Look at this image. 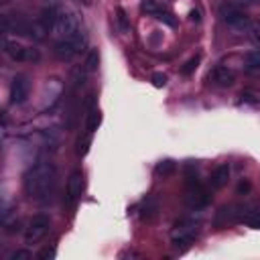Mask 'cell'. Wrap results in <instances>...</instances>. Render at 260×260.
I'll return each mask as SVG.
<instances>
[{"label": "cell", "instance_id": "obj_1", "mask_svg": "<svg viewBox=\"0 0 260 260\" xmlns=\"http://www.w3.org/2000/svg\"><path fill=\"white\" fill-rule=\"evenodd\" d=\"M23 187L25 193L35 199V201H51L55 189H57V169L49 161H39L33 167H29V171L23 177Z\"/></svg>", "mask_w": 260, "mask_h": 260}, {"label": "cell", "instance_id": "obj_2", "mask_svg": "<svg viewBox=\"0 0 260 260\" xmlns=\"http://www.w3.org/2000/svg\"><path fill=\"white\" fill-rule=\"evenodd\" d=\"M86 43H87L86 35H84L82 31H78L76 35L67 37V39H59L57 43H55L53 53L57 55L61 61H69V59H73V57H78V55L86 49Z\"/></svg>", "mask_w": 260, "mask_h": 260}, {"label": "cell", "instance_id": "obj_3", "mask_svg": "<svg viewBox=\"0 0 260 260\" xmlns=\"http://www.w3.org/2000/svg\"><path fill=\"white\" fill-rule=\"evenodd\" d=\"M199 232V221L195 217H181L175 221L171 232V242L175 246H187L193 242V238Z\"/></svg>", "mask_w": 260, "mask_h": 260}, {"label": "cell", "instance_id": "obj_4", "mask_svg": "<svg viewBox=\"0 0 260 260\" xmlns=\"http://www.w3.org/2000/svg\"><path fill=\"white\" fill-rule=\"evenodd\" d=\"M185 203H187V208H191V210H201L210 203V195L197 181V173L187 175V195H185Z\"/></svg>", "mask_w": 260, "mask_h": 260}, {"label": "cell", "instance_id": "obj_5", "mask_svg": "<svg viewBox=\"0 0 260 260\" xmlns=\"http://www.w3.org/2000/svg\"><path fill=\"white\" fill-rule=\"evenodd\" d=\"M51 228V217L45 214H37L33 216V219L29 221V228L25 232V242L27 244H37L39 240L45 238V234Z\"/></svg>", "mask_w": 260, "mask_h": 260}, {"label": "cell", "instance_id": "obj_6", "mask_svg": "<svg viewBox=\"0 0 260 260\" xmlns=\"http://www.w3.org/2000/svg\"><path fill=\"white\" fill-rule=\"evenodd\" d=\"M51 31L55 37H59V39H67V37L76 35L80 31V21L73 12H59L57 21H55Z\"/></svg>", "mask_w": 260, "mask_h": 260}, {"label": "cell", "instance_id": "obj_7", "mask_svg": "<svg viewBox=\"0 0 260 260\" xmlns=\"http://www.w3.org/2000/svg\"><path fill=\"white\" fill-rule=\"evenodd\" d=\"M219 14L224 18V23H228L234 29H244L248 27V14L240 8L238 4H224L219 8Z\"/></svg>", "mask_w": 260, "mask_h": 260}, {"label": "cell", "instance_id": "obj_8", "mask_svg": "<svg viewBox=\"0 0 260 260\" xmlns=\"http://www.w3.org/2000/svg\"><path fill=\"white\" fill-rule=\"evenodd\" d=\"M84 191V173L82 171H73L67 179V187H65V203L69 208H73L82 197Z\"/></svg>", "mask_w": 260, "mask_h": 260}, {"label": "cell", "instance_id": "obj_9", "mask_svg": "<svg viewBox=\"0 0 260 260\" xmlns=\"http://www.w3.org/2000/svg\"><path fill=\"white\" fill-rule=\"evenodd\" d=\"M31 94V82L27 80V76H16L10 84V104L12 106H21L29 100Z\"/></svg>", "mask_w": 260, "mask_h": 260}, {"label": "cell", "instance_id": "obj_10", "mask_svg": "<svg viewBox=\"0 0 260 260\" xmlns=\"http://www.w3.org/2000/svg\"><path fill=\"white\" fill-rule=\"evenodd\" d=\"M2 25H4V31L6 33H14V35H23V37H31L33 33V25L31 21H27V18L23 16H4L2 18Z\"/></svg>", "mask_w": 260, "mask_h": 260}, {"label": "cell", "instance_id": "obj_11", "mask_svg": "<svg viewBox=\"0 0 260 260\" xmlns=\"http://www.w3.org/2000/svg\"><path fill=\"white\" fill-rule=\"evenodd\" d=\"M210 80H212V84L217 86V87H232L234 82H236V73H234L232 69L224 67V65H219V67H216V69L210 73Z\"/></svg>", "mask_w": 260, "mask_h": 260}, {"label": "cell", "instance_id": "obj_12", "mask_svg": "<svg viewBox=\"0 0 260 260\" xmlns=\"http://www.w3.org/2000/svg\"><path fill=\"white\" fill-rule=\"evenodd\" d=\"M238 219L254 230H260V206H238Z\"/></svg>", "mask_w": 260, "mask_h": 260}, {"label": "cell", "instance_id": "obj_13", "mask_svg": "<svg viewBox=\"0 0 260 260\" xmlns=\"http://www.w3.org/2000/svg\"><path fill=\"white\" fill-rule=\"evenodd\" d=\"M228 181H230V165H219V167H216V171L210 177V187L221 189L228 185Z\"/></svg>", "mask_w": 260, "mask_h": 260}, {"label": "cell", "instance_id": "obj_14", "mask_svg": "<svg viewBox=\"0 0 260 260\" xmlns=\"http://www.w3.org/2000/svg\"><path fill=\"white\" fill-rule=\"evenodd\" d=\"M244 69L250 76H260V49H252L244 55Z\"/></svg>", "mask_w": 260, "mask_h": 260}, {"label": "cell", "instance_id": "obj_15", "mask_svg": "<svg viewBox=\"0 0 260 260\" xmlns=\"http://www.w3.org/2000/svg\"><path fill=\"white\" fill-rule=\"evenodd\" d=\"M4 51L12 61H27V47H23L21 43H12V41H4Z\"/></svg>", "mask_w": 260, "mask_h": 260}, {"label": "cell", "instance_id": "obj_16", "mask_svg": "<svg viewBox=\"0 0 260 260\" xmlns=\"http://www.w3.org/2000/svg\"><path fill=\"white\" fill-rule=\"evenodd\" d=\"M175 171H177V165H175V161H171V159H165V161L157 163V167H155V175H157V177H163V179L171 177Z\"/></svg>", "mask_w": 260, "mask_h": 260}, {"label": "cell", "instance_id": "obj_17", "mask_svg": "<svg viewBox=\"0 0 260 260\" xmlns=\"http://www.w3.org/2000/svg\"><path fill=\"white\" fill-rule=\"evenodd\" d=\"M157 210H159L157 199H155V197H146L144 203H142V208H140V216H142L144 219H151V217L157 216Z\"/></svg>", "mask_w": 260, "mask_h": 260}, {"label": "cell", "instance_id": "obj_18", "mask_svg": "<svg viewBox=\"0 0 260 260\" xmlns=\"http://www.w3.org/2000/svg\"><path fill=\"white\" fill-rule=\"evenodd\" d=\"M140 8H142V12H146V14H155V16H157L161 10H165V4H163V0H142Z\"/></svg>", "mask_w": 260, "mask_h": 260}, {"label": "cell", "instance_id": "obj_19", "mask_svg": "<svg viewBox=\"0 0 260 260\" xmlns=\"http://www.w3.org/2000/svg\"><path fill=\"white\" fill-rule=\"evenodd\" d=\"M71 82L76 87H84L87 82V69L86 67H73L71 69Z\"/></svg>", "mask_w": 260, "mask_h": 260}, {"label": "cell", "instance_id": "obj_20", "mask_svg": "<svg viewBox=\"0 0 260 260\" xmlns=\"http://www.w3.org/2000/svg\"><path fill=\"white\" fill-rule=\"evenodd\" d=\"M100 122H102V114H100V110L91 108V110H89V114H87V122H86L87 132H96L98 126H100Z\"/></svg>", "mask_w": 260, "mask_h": 260}, {"label": "cell", "instance_id": "obj_21", "mask_svg": "<svg viewBox=\"0 0 260 260\" xmlns=\"http://www.w3.org/2000/svg\"><path fill=\"white\" fill-rule=\"evenodd\" d=\"M89 144H91V132H87V134H84V136H80V138H78L76 153H78L80 157H86V155H87V151H89Z\"/></svg>", "mask_w": 260, "mask_h": 260}, {"label": "cell", "instance_id": "obj_22", "mask_svg": "<svg viewBox=\"0 0 260 260\" xmlns=\"http://www.w3.org/2000/svg\"><path fill=\"white\" fill-rule=\"evenodd\" d=\"M98 63H100V53H98V49H91L87 53V59H86V69L87 71H96Z\"/></svg>", "mask_w": 260, "mask_h": 260}, {"label": "cell", "instance_id": "obj_23", "mask_svg": "<svg viewBox=\"0 0 260 260\" xmlns=\"http://www.w3.org/2000/svg\"><path fill=\"white\" fill-rule=\"evenodd\" d=\"M157 18H159L161 23L169 25V27H177V18H175V16H173L169 10H167V8H165V10H161V12L157 14Z\"/></svg>", "mask_w": 260, "mask_h": 260}, {"label": "cell", "instance_id": "obj_24", "mask_svg": "<svg viewBox=\"0 0 260 260\" xmlns=\"http://www.w3.org/2000/svg\"><path fill=\"white\" fill-rule=\"evenodd\" d=\"M197 65H199V55H195V57H191L187 63H185L181 67V73H183V76H191V73L197 69Z\"/></svg>", "mask_w": 260, "mask_h": 260}, {"label": "cell", "instance_id": "obj_25", "mask_svg": "<svg viewBox=\"0 0 260 260\" xmlns=\"http://www.w3.org/2000/svg\"><path fill=\"white\" fill-rule=\"evenodd\" d=\"M116 14H118V25H120V31H122V33H128V31H130V23H128V18H126L124 8H118V10H116Z\"/></svg>", "mask_w": 260, "mask_h": 260}, {"label": "cell", "instance_id": "obj_26", "mask_svg": "<svg viewBox=\"0 0 260 260\" xmlns=\"http://www.w3.org/2000/svg\"><path fill=\"white\" fill-rule=\"evenodd\" d=\"M151 82H153L155 87H165V86H167V76H165L163 71H157V73H153Z\"/></svg>", "mask_w": 260, "mask_h": 260}, {"label": "cell", "instance_id": "obj_27", "mask_svg": "<svg viewBox=\"0 0 260 260\" xmlns=\"http://www.w3.org/2000/svg\"><path fill=\"white\" fill-rule=\"evenodd\" d=\"M31 258H33V254L29 250H16L8 256V260H31Z\"/></svg>", "mask_w": 260, "mask_h": 260}, {"label": "cell", "instance_id": "obj_28", "mask_svg": "<svg viewBox=\"0 0 260 260\" xmlns=\"http://www.w3.org/2000/svg\"><path fill=\"white\" fill-rule=\"evenodd\" d=\"M55 254H57L55 246H47V248H43V250L39 252V258H41V260H53Z\"/></svg>", "mask_w": 260, "mask_h": 260}, {"label": "cell", "instance_id": "obj_29", "mask_svg": "<svg viewBox=\"0 0 260 260\" xmlns=\"http://www.w3.org/2000/svg\"><path fill=\"white\" fill-rule=\"evenodd\" d=\"M242 102H248V104H260V96L254 94V91H242Z\"/></svg>", "mask_w": 260, "mask_h": 260}, {"label": "cell", "instance_id": "obj_30", "mask_svg": "<svg viewBox=\"0 0 260 260\" xmlns=\"http://www.w3.org/2000/svg\"><path fill=\"white\" fill-rule=\"evenodd\" d=\"M250 191V183L248 181H240V185H238V193L240 195H246Z\"/></svg>", "mask_w": 260, "mask_h": 260}, {"label": "cell", "instance_id": "obj_31", "mask_svg": "<svg viewBox=\"0 0 260 260\" xmlns=\"http://www.w3.org/2000/svg\"><path fill=\"white\" fill-rule=\"evenodd\" d=\"M189 18H191L193 23H199V21H201V12H199L197 8H193V10L189 12Z\"/></svg>", "mask_w": 260, "mask_h": 260}, {"label": "cell", "instance_id": "obj_32", "mask_svg": "<svg viewBox=\"0 0 260 260\" xmlns=\"http://www.w3.org/2000/svg\"><path fill=\"white\" fill-rule=\"evenodd\" d=\"M61 0H45V6H51V8H59Z\"/></svg>", "mask_w": 260, "mask_h": 260}]
</instances>
